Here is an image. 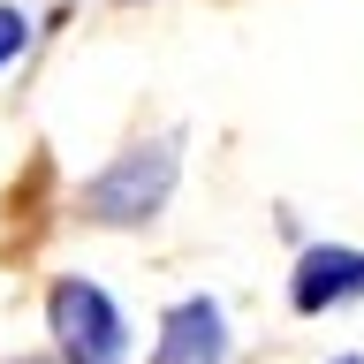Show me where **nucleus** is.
I'll return each instance as SVG.
<instances>
[{
    "label": "nucleus",
    "instance_id": "20e7f679",
    "mask_svg": "<svg viewBox=\"0 0 364 364\" xmlns=\"http://www.w3.org/2000/svg\"><path fill=\"white\" fill-rule=\"evenodd\" d=\"M152 364H228V311L213 296H182L159 318V357Z\"/></svg>",
    "mask_w": 364,
    "mask_h": 364
},
{
    "label": "nucleus",
    "instance_id": "423d86ee",
    "mask_svg": "<svg viewBox=\"0 0 364 364\" xmlns=\"http://www.w3.org/2000/svg\"><path fill=\"white\" fill-rule=\"evenodd\" d=\"M334 364H364V357H334Z\"/></svg>",
    "mask_w": 364,
    "mask_h": 364
},
{
    "label": "nucleus",
    "instance_id": "f03ea898",
    "mask_svg": "<svg viewBox=\"0 0 364 364\" xmlns=\"http://www.w3.org/2000/svg\"><path fill=\"white\" fill-rule=\"evenodd\" d=\"M46 334H53V349L68 364H129V318L84 273H61L46 289Z\"/></svg>",
    "mask_w": 364,
    "mask_h": 364
},
{
    "label": "nucleus",
    "instance_id": "0eeeda50",
    "mask_svg": "<svg viewBox=\"0 0 364 364\" xmlns=\"http://www.w3.org/2000/svg\"><path fill=\"white\" fill-rule=\"evenodd\" d=\"M23 364H38V357H23ZM61 364H68V357H61Z\"/></svg>",
    "mask_w": 364,
    "mask_h": 364
},
{
    "label": "nucleus",
    "instance_id": "f257e3e1",
    "mask_svg": "<svg viewBox=\"0 0 364 364\" xmlns=\"http://www.w3.org/2000/svg\"><path fill=\"white\" fill-rule=\"evenodd\" d=\"M182 182V136H136L122 159H107L99 175L76 190V213L99 228H144Z\"/></svg>",
    "mask_w": 364,
    "mask_h": 364
},
{
    "label": "nucleus",
    "instance_id": "7ed1b4c3",
    "mask_svg": "<svg viewBox=\"0 0 364 364\" xmlns=\"http://www.w3.org/2000/svg\"><path fill=\"white\" fill-rule=\"evenodd\" d=\"M364 296V250L357 243H304L289 266V311L318 318L334 304H357Z\"/></svg>",
    "mask_w": 364,
    "mask_h": 364
},
{
    "label": "nucleus",
    "instance_id": "39448f33",
    "mask_svg": "<svg viewBox=\"0 0 364 364\" xmlns=\"http://www.w3.org/2000/svg\"><path fill=\"white\" fill-rule=\"evenodd\" d=\"M23 46H31V16H23L16 0H0V68H16Z\"/></svg>",
    "mask_w": 364,
    "mask_h": 364
}]
</instances>
